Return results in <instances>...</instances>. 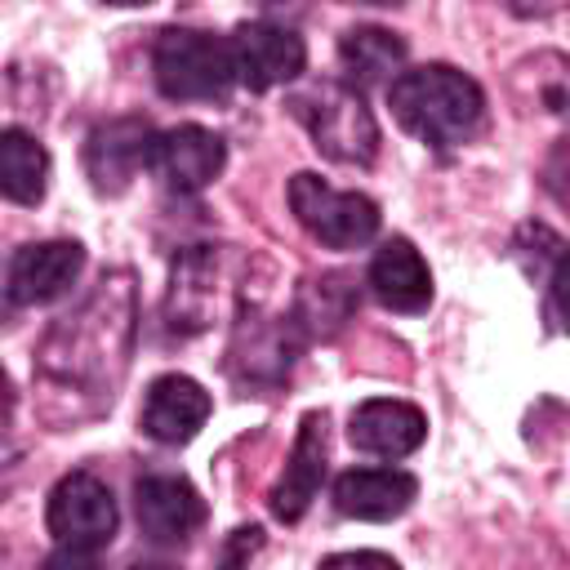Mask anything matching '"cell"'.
<instances>
[{
	"mask_svg": "<svg viewBox=\"0 0 570 570\" xmlns=\"http://www.w3.org/2000/svg\"><path fill=\"white\" fill-rule=\"evenodd\" d=\"M151 138H156V129L142 116H116V120L98 125L85 142V169H89L94 187L107 196L125 191L138 178V169H147Z\"/></svg>",
	"mask_w": 570,
	"mask_h": 570,
	"instance_id": "5bb4252c",
	"label": "cell"
},
{
	"mask_svg": "<svg viewBox=\"0 0 570 570\" xmlns=\"http://www.w3.org/2000/svg\"><path fill=\"white\" fill-rule=\"evenodd\" d=\"M232 67H236V80L254 94L263 89H276L285 80H298L303 67H307V45L298 31L289 27H276V22H245L232 31Z\"/></svg>",
	"mask_w": 570,
	"mask_h": 570,
	"instance_id": "9c48e42d",
	"label": "cell"
},
{
	"mask_svg": "<svg viewBox=\"0 0 570 570\" xmlns=\"http://www.w3.org/2000/svg\"><path fill=\"white\" fill-rule=\"evenodd\" d=\"M521 76H530V102L543 107L548 116H566L570 111V62L561 53H539L530 62L517 67Z\"/></svg>",
	"mask_w": 570,
	"mask_h": 570,
	"instance_id": "7402d4cb",
	"label": "cell"
},
{
	"mask_svg": "<svg viewBox=\"0 0 570 570\" xmlns=\"http://www.w3.org/2000/svg\"><path fill=\"white\" fill-rule=\"evenodd\" d=\"M254 258L236 245H187L174 254L165 289V325L174 334H200L227 312H240L249 294Z\"/></svg>",
	"mask_w": 570,
	"mask_h": 570,
	"instance_id": "3957f363",
	"label": "cell"
},
{
	"mask_svg": "<svg viewBox=\"0 0 570 570\" xmlns=\"http://www.w3.org/2000/svg\"><path fill=\"white\" fill-rule=\"evenodd\" d=\"M338 62H343L352 89H370L383 80L392 85L405 62V40L387 27H352L338 40Z\"/></svg>",
	"mask_w": 570,
	"mask_h": 570,
	"instance_id": "ffe728a7",
	"label": "cell"
},
{
	"mask_svg": "<svg viewBox=\"0 0 570 570\" xmlns=\"http://www.w3.org/2000/svg\"><path fill=\"white\" fill-rule=\"evenodd\" d=\"M419 481L405 468H352L334 481V508L356 521H392L410 512Z\"/></svg>",
	"mask_w": 570,
	"mask_h": 570,
	"instance_id": "ac0fdd59",
	"label": "cell"
},
{
	"mask_svg": "<svg viewBox=\"0 0 570 570\" xmlns=\"http://www.w3.org/2000/svg\"><path fill=\"white\" fill-rule=\"evenodd\" d=\"M85 267V245L80 240H36L13 249L9 272H4V294L13 307H36L76 285Z\"/></svg>",
	"mask_w": 570,
	"mask_h": 570,
	"instance_id": "7c38bea8",
	"label": "cell"
},
{
	"mask_svg": "<svg viewBox=\"0 0 570 570\" xmlns=\"http://www.w3.org/2000/svg\"><path fill=\"white\" fill-rule=\"evenodd\" d=\"M151 76L156 89L174 102H218L236 85L232 45L209 31L169 27L151 45Z\"/></svg>",
	"mask_w": 570,
	"mask_h": 570,
	"instance_id": "8992f818",
	"label": "cell"
},
{
	"mask_svg": "<svg viewBox=\"0 0 570 570\" xmlns=\"http://www.w3.org/2000/svg\"><path fill=\"white\" fill-rule=\"evenodd\" d=\"M325 463H330V432H325V414L312 410V414L298 419V436L289 445L285 472H281V481L267 494L276 521L294 525L312 508V499H316V490L325 481Z\"/></svg>",
	"mask_w": 570,
	"mask_h": 570,
	"instance_id": "4fadbf2b",
	"label": "cell"
},
{
	"mask_svg": "<svg viewBox=\"0 0 570 570\" xmlns=\"http://www.w3.org/2000/svg\"><path fill=\"white\" fill-rule=\"evenodd\" d=\"M223 165H227V147L205 125H174V129H160L151 138L147 169L160 178V187H169L178 196L205 191L223 174Z\"/></svg>",
	"mask_w": 570,
	"mask_h": 570,
	"instance_id": "30bf717a",
	"label": "cell"
},
{
	"mask_svg": "<svg viewBox=\"0 0 570 570\" xmlns=\"http://www.w3.org/2000/svg\"><path fill=\"white\" fill-rule=\"evenodd\" d=\"M263 548V525H240L227 534L223 543V557H218V570H249V557Z\"/></svg>",
	"mask_w": 570,
	"mask_h": 570,
	"instance_id": "d4e9b609",
	"label": "cell"
},
{
	"mask_svg": "<svg viewBox=\"0 0 570 570\" xmlns=\"http://www.w3.org/2000/svg\"><path fill=\"white\" fill-rule=\"evenodd\" d=\"M365 285L383 307L405 312V316H414V312H423L432 303V272H428L423 254L405 236H392V240H383L374 249Z\"/></svg>",
	"mask_w": 570,
	"mask_h": 570,
	"instance_id": "e0dca14e",
	"label": "cell"
},
{
	"mask_svg": "<svg viewBox=\"0 0 570 570\" xmlns=\"http://www.w3.org/2000/svg\"><path fill=\"white\" fill-rule=\"evenodd\" d=\"M209 410H214V401H209V392L196 379L160 374V379H151V387L142 396V419L138 423L160 445H187L205 428Z\"/></svg>",
	"mask_w": 570,
	"mask_h": 570,
	"instance_id": "9a60e30c",
	"label": "cell"
},
{
	"mask_svg": "<svg viewBox=\"0 0 570 570\" xmlns=\"http://www.w3.org/2000/svg\"><path fill=\"white\" fill-rule=\"evenodd\" d=\"M45 570H102L98 566V557L89 552V548H53L49 557H45Z\"/></svg>",
	"mask_w": 570,
	"mask_h": 570,
	"instance_id": "4316f807",
	"label": "cell"
},
{
	"mask_svg": "<svg viewBox=\"0 0 570 570\" xmlns=\"http://www.w3.org/2000/svg\"><path fill=\"white\" fill-rule=\"evenodd\" d=\"M138 338V289L134 272L116 267L85 294L80 307L58 316L36 347V383L67 401L62 423L94 419L116 401Z\"/></svg>",
	"mask_w": 570,
	"mask_h": 570,
	"instance_id": "6da1fadb",
	"label": "cell"
},
{
	"mask_svg": "<svg viewBox=\"0 0 570 570\" xmlns=\"http://www.w3.org/2000/svg\"><path fill=\"white\" fill-rule=\"evenodd\" d=\"M134 512H138V530L156 548H169V543H187L200 530L205 499L178 472H147L134 481Z\"/></svg>",
	"mask_w": 570,
	"mask_h": 570,
	"instance_id": "8fae6325",
	"label": "cell"
},
{
	"mask_svg": "<svg viewBox=\"0 0 570 570\" xmlns=\"http://www.w3.org/2000/svg\"><path fill=\"white\" fill-rule=\"evenodd\" d=\"M361 294H356V281L343 276V272H321V276H307L294 294V307L289 316L298 321V330L307 338H330L334 330H343L356 312Z\"/></svg>",
	"mask_w": 570,
	"mask_h": 570,
	"instance_id": "d6986e66",
	"label": "cell"
},
{
	"mask_svg": "<svg viewBox=\"0 0 570 570\" xmlns=\"http://www.w3.org/2000/svg\"><path fill=\"white\" fill-rule=\"evenodd\" d=\"M316 570H401L387 552H370V548H361V552H334V557H325Z\"/></svg>",
	"mask_w": 570,
	"mask_h": 570,
	"instance_id": "484cf974",
	"label": "cell"
},
{
	"mask_svg": "<svg viewBox=\"0 0 570 570\" xmlns=\"http://www.w3.org/2000/svg\"><path fill=\"white\" fill-rule=\"evenodd\" d=\"M539 183H543V191L570 214V134L566 138H557L552 147H548V156H543V169H539Z\"/></svg>",
	"mask_w": 570,
	"mask_h": 570,
	"instance_id": "cb8c5ba5",
	"label": "cell"
},
{
	"mask_svg": "<svg viewBox=\"0 0 570 570\" xmlns=\"http://www.w3.org/2000/svg\"><path fill=\"white\" fill-rule=\"evenodd\" d=\"M347 436L356 450L365 454H379V459H405L423 445L428 436V419L419 405L410 401H396V396H374L365 405L352 410V423H347Z\"/></svg>",
	"mask_w": 570,
	"mask_h": 570,
	"instance_id": "2e32d148",
	"label": "cell"
},
{
	"mask_svg": "<svg viewBox=\"0 0 570 570\" xmlns=\"http://www.w3.org/2000/svg\"><path fill=\"white\" fill-rule=\"evenodd\" d=\"M289 209L298 227L325 249H361L379 236V205L361 191H338L321 174L289 178Z\"/></svg>",
	"mask_w": 570,
	"mask_h": 570,
	"instance_id": "52a82bcc",
	"label": "cell"
},
{
	"mask_svg": "<svg viewBox=\"0 0 570 570\" xmlns=\"http://www.w3.org/2000/svg\"><path fill=\"white\" fill-rule=\"evenodd\" d=\"M539 258H534V267L543 272V281H548V312H552V321L570 334V249L548 232V227H539Z\"/></svg>",
	"mask_w": 570,
	"mask_h": 570,
	"instance_id": "603a6c76",
	"label": "cell"
},
{
	"mask_svg": "<svg viewBox=\"0 0 570 570\" xmlns=\"http://www.w3.org/2000/svg\"><path fill=\"white\" fill-rule=\"evenodd\" d=\"M285 107L307 129L312 147L325 160L374 165V156H379V120L365 107L361 89H352L347 80H334V76L303 80L298 89H289Z\"/></svg>",
	"mask_w": 570,
	"mask_h": 570,
	"instance_id": "277c9868",
	"label": "cell"
},
{
	"mask_svg": "<svg viewBox=\"0 0 570 570\" xmlns=\"http://www.w3.org/2000/svg\"><path fill=\"white\" fill-rule=\"evenodd\" d=\"M307 334L298 330L294 316H276L267 312L258 298H245L236 321H232V338H227V356H223V370L227 379L249 396H267V392H281L298 352H303Z\"/></svg>",
	"mask_w": 570,
	"mask_h": 570,
	"instance_id": "5b68a950",
	"label": "cell"
},
{
	"mask_svg": "<svg viewBox=\"0 0 570 570\" xmlns=\"http://www.w3.org/2000/svg\"><path fill=\"white\" fill-rule=\"evenodd\" d=\"M387 102L401 129L414 134L432 151L463 147L485 120L481 85L450 62H423V67L401 71L387 85Z\"/></svg>",
	"mask_w": 570,
	"mask_h": 570,
	"instance_id": "7a4b0ae2",
	"label": "cell"
},
{
	"mask_svg": "<svg viewBox=\"0 0 570 570\" xmlns=\"http://www.w3.org/2000/svg\"><path fill=\"white\" fill-rule=\"evenodd\" d=\"M0 187L13 205H40L49 187V151L18 125L0 134Z\"/></svg>",
	"mask_w": 570,
	"mask_h": 570,
	"instance_id": "44dd1931",
	"label": "cell"
},
{
	"mask_svg": "<svg viewBox=\"0 0 570 570\" xmlns=\"http://www.w3.org/2000/svg\"><path fill=\"white\" fill-rule=\"evenodd\" d=\"M45 525L62 548H102L111 543L120 512L111 499V485L94 472H67L53 490H49V508H45Z\"/></svg>",
	"mask_w": 570,
	"mask_h": 570,
	"instance_id": "ba28073f",
	"label": "cell"
},
{
	"mask_svg": "<svg viewBox=\"0 0 570 570\" xmlns=\"http://www.w3.org/2000/svg\"><path fill=\"white\" fill-rule=\"evenodd\" d=\"M129 570H174V566H165V561H134Z\"/></svg>",
	"mask_w": 570,
	"mask_h": 570,
	"instance_id": "83f0119b",
	"label": "cell"
}]
</instances>
